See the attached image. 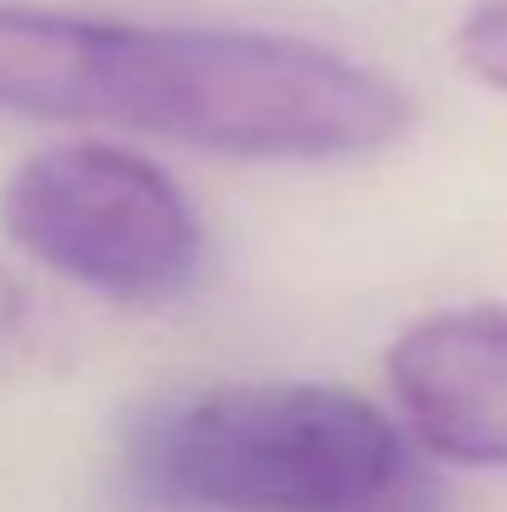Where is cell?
Instances as JSON below:
<instances>
[{
  "label": "cell",
  "instance_id": "3957f363",
  "mask_svg": "<svg viewBox=\"0 0 507 512\" xmlns=\"http://www.w3.org/2000/svg\"><path fill=\"white\" fill-rule=\"evenodd\" d=\"M5 234L45 269L130 304L174 299L204 264V229L155 160L115 145H55L0 189Z\"/></svg>",
  "mask_w": 507,
  "mask_h": 512
},
{
  "label": "cell",
  "instance_id": "5b68a950",
  "mask_svg": "<svg viewBox=\"0 0 507 512\" xmlns=\"http://www.w3.org/2000/svg\"><path fill=\"white\" fill-rule=\"evenodd\" d=\"M458 60L493 90H507V0H483L458 25Z\"/></svg>",
  "mask_w": 507,
  "mask_h": 512
},
{
  "label": "cell",
  "instance_id": "7a4b0ae2",
  "mask_svg": "<svg viewBox=\"0 0 507 512\" xmlns=\"http://www.w3.org/2000/svg\"><path fill=\"white\" fill-rule=\"evenodd\" d=\"M378 403L334 383H224L150 408L135 478L199 512H443V488Z\"/></svg>",
  "mask_w": 507,
  "mask_h": 512
},
{
  "label": "cell",
  "instance_id": "6da1fadb",
  "mask_svg": "<svg viewBox=\"0 0 507 512\" xmlns=\"http://www.w3.org/2000/svg\"><path fill=\"white\" fill-rule=\"evenodd\" d=\"M0 110L100 120L239 160H348L393 145L413 105L329 45L130 25L0 0Z\"/></svg>",
  "mask_w": 507,
  "mask_h": 512
},
{
  "label": "cell",
  "instance_id": "277c9868",
  "mask_svg": "<svg viewBox=\"0 0 507 512\" xmlns=\"http://www.w3.org/2000/svg\"><path fill=\"white\" fill-rule=\"evenodd\" d=\"M388 388L408 433L453 463L507 468V309H443L388 348Z\"/></svg>",
  "mask_w": 507,
  "mask_h": 512
},
{
  "label": "cell",
  "instance_id": "8992f818",
  "mask_svg": "<svg viewBox=\"0 0 507 512\" xmlns=\"http://www.w3.org/2000/svg\"><path fill=\"white\" fill-rule=\"evenodd\" d=\"M20 314H25V289L0 269V334H5V329H15V324H20Z\"/></svg>",
  "mask_w": 507,
  "mask_h": 512
}]
</instances>
